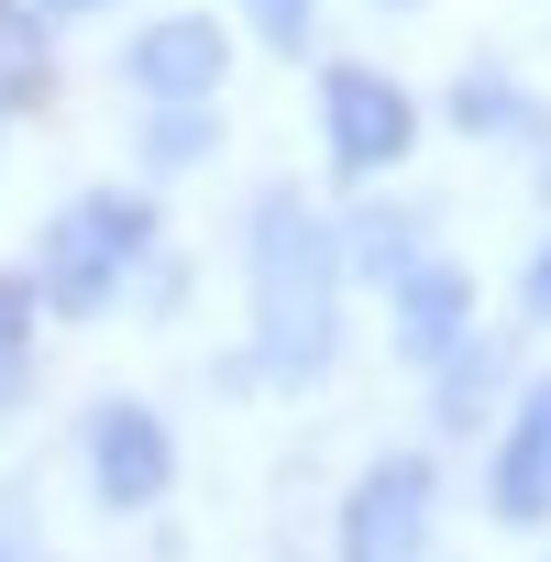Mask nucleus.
I'll return each mask as SVG.
<instances>
[{
	"instance_id": "1",
	"label": "nucleus",
	"mask_w": 551,
	"mask_h": 562,
	"mask_svg": "<svg viewBox=\"0 0 551 562\" xmlns=\"http://www.w3.org/2000/svg\"><path fill=\"white\" fill-rule=\"evenodd\" d=\"M254 353L276 386H310L342 353V232L299 188L254 210Z\"/></svg>"
},
{
	"instance_id": "2",
	"label": "nucleus",
	"mask_w": 551,
	"mask_h": 562,
	"mask_svg": "<svg viewBox=\"0 0 551 562\" xmlns=\"http://www.w3.org/2000/svg\"><path fill=\"white\" fill-rule=\"evenodd\" d=\"M155 254V210L133 199V188H89V199H67L56 221H45V254H34V299L45 310H67V321H89V310H111L122 299V276Z\"/></svg>"
},
{
	"instance_id": "3",
	"label": "nucleus",
	"mask_w": 551,
	"mask_h": 562,
	"mask_svg": "<svg viewBox=\"0 0 551 562\" xmlns=\"http://www.w3.org/2000/svg\"><path fill=\"white\" fill-rule=\"evenodd\" d=\"M430 518H441L430 452H386L342 496V562H430Z\"/></svg>"
},
{
	"instance_id": "4",
	"label": "nucleus",
	"mask_w": 551,
	"mask_h": 562,
	"mask_svg": "<svg viewBox=\"0 0 551 562\" xmlns=\"http://www.w3.org/2000/svg\"><path fill=\"white\" fill-rule=\"evenodd\" d=\"M321 133H331V166H342V177H386V166L419 144V111H408L397 78L331 67V78H321Z\"/></svg>"
},
{
	"instance_id": "5",
	"label": "nucleus",
	"mask_w": 551,
	"mask_h": 562,
	"mask_svg": "<svg viewBox=\"0 0 551 562\" xmlns=\"http://www.w3.org/2000/svg\"><path fill=\"white\" fill-rule=\"evenodd\" d=\"M89 485H100V507H155L177 485V441H166V419L144 397H100L89 408Z\"/></svg>"
},
{
	"instance_id": "6",
	"label": "nucleus",
	"mask_w": 551,
	"mask_h": 562,
	"mask_svg": "<svg viewBox=\"0 0 551 562\" xmlns=\"http://www.w3.org/2000/svg\"><path fill=\"white\" fill-rule=\"evenodd\" d=\"M221 67H232V34H221L210 12H166V23L133 34V89H144V100H210Z\"/></svg>"
},
{
	"instance_id": "7",
	"label": "nucleus",
	"mask_w": 551,
	"mask_h": 562,
	"mask_svg": "<svg viewBox=\"0 0 551 562\" xmlns=\"http://www.w3.org/2000/svg\"><path fill=\"white\" fill-rule=\"evenodd\" d=\"M485 496H496L507 529H540V518H551V386H529V397L507 408V441H496Z\"/></svg>"
},
{
	"instance_id": "8",
	"label": "nucleus",
	"mask_w": 551,
	"mask_h": 562,
	"mask_svg": "<svg viewBox=\"0 0 551 562\" xmlns=\"http://www.w3.org/2000/svg\"><path fill=\"white\" fill-rule=\"evenodd\" d=\"M463 331H474V276L441 265V254H419V265L397 276V353H408V364H441Z\"/></svg>"
},
{
	"instance_id": "9",
	"label": "nucleus",
	"mask_w": 551,
	"mask_h": 562,
	"mask_svg": "<svg viewBox=\"0 0 551 562\" xmlns=\"http://www.w3.org/2000/svg\"><path fill=\"white\" fill-rule=\"evenodd\" d=\"M56 89V56H45V12L34 0H0V111H34Z\"/></svg>"
},
{
	"instance_id": "10",
	"label": "nucleus",
	"mask_w": 551,
	"mask_h": 562,
	"mask_svg": "<svg viewBox=\"0 0 551 562\" xmlns=\"http://www.w3.org/2000/svg\"><path fill=\"white\" fill-rule=\"evenodd\" d=\"M419 265V210H364L342 232V276H375V288H397V276Z\"/></svg>"
},
{
	"instance_id": "11",
	"label": "nucleus",
	"mask_w": 551,
	"mask_h": 562,
	"mask_svg": "<svg viewBox=\"0 0 551 562\" xmlns=\"http://www.w3.org/2000/svg\"><path fill=\"white\" fill-rule=\"evenodd\" d=\"M34 276H0V408H12L23 386H34Z\"/></svg>"
},
{
	"instance_id": "12",
	"label": "nucleus",
	"mask_w": 551,
	"mask_h": 562,
	"mask_svg": "<svg viewBox=\"0 0 551 562\" xmlns=\"http://www.w3.org/2000/svg\"><path fill=\"white\" fill-rule=\"evenodd\" d=\"M199 155H210V100H155V122H144V166L177 177V166H199Z\"/></svg>"
},
{
	"instance_id": "13",
	"label": "nucleus",
	"mask_w": 551,
	"mask_h": 562,
	"mask_svg": "<svg viewBox=\"0 0 551 562\" xmlns=\"http://www.w3.org/2000/svg\"><path fill=\"white\" fill-rule=\"evenodd\" d=\"M485 397H496V342H474V331H463V342L441 353V430H463Z\"/></svg>"
},
{
	"instance_id": "14",
	"label": "nucleus",
	"mask_w": 551,
	"mask_h": 562,
	"mask_svg": "<svg viewBox=\"0 0 551 562\" xmlns=\"http://www.w3.org/2000/svg\"><path fill=\"white\" fill-rule=\"evenodd\" d=\"M452 122H463V133H540V111H529L507 78H463V89H452Z\"/></svg>"
},
{
	"instance_id": "15",
	"label": "nucleus",
	"mask_w": 551,
	"mask_h": 562,
	"mask_svg": "<svg viewBox=\"0 0 551 562\" xmlns=\"http://www.w3.org/2000/svg\"><path fill=\"white\" fill-rule=\"evenodd\" d=\"M243 23H254L276 56H299V45H310V23H321V0H243Z\"/></svg>"
},
{
	"instance_id": "16",
	"label": "nucleus",
	"mask_w": 551,
	"mask_h": 562,
	"mask_svg": "<svg viewBox=\"0 0 551 562\" xmlns=\"http://www.w3.org/2000/svg\"><path fill=\"white\" fill-rule=\"evenodd\" d=\"M518 310L551 321V232H540V254H529V276H518Z\"/></svg>"
},
{
	"instance_id": "17",
	"label": "nucleus",
	"mask_w": 551,
	"mask_h": 562,
	"mask_svg": "<svg viewBox=\"0 0 551 562\" xmlns=\"http://www.w3.org/2000/svg\"><path fill=\"white\" fill-rule=\"evenodd\" d=\"M34 12H100V0H34Z\"/></svg>"
},
{
	"instance_id": "18",
	"label": "nucleus",
	"mask_w": 551,
	"mask_h": 562,
	"mask_svg": "<svg viewBox=\"0 0 551 562\" xmlns=\"http://www.w3.org/2000/svg\"><path fill=\"white\" fill-rule=\"evenodd\" d=\"M0 562H12V540H0Z\"/></svg>"
}]
</instances>
